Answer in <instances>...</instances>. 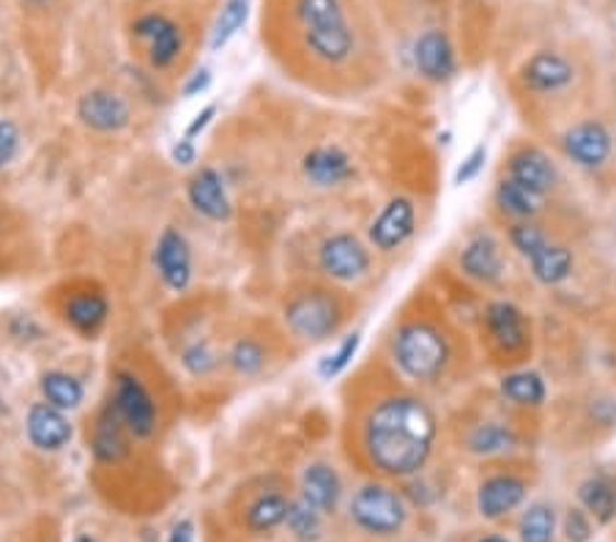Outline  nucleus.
Here are the masks:
<instances>
[{
  "label": "nucleus",
  "instance_id": "c85d7f7f",
  "mask_svg": "<svg viewBox=\"0 0 616 542\" xmlns=\"http://www.w3.org/2000/svg\"><path fill=\"white\" fill-rule=\"evenodd\" d=\"M288 509L291 502L283 493H261V496L247 507L245 523L247 529L256 531V534H266V531H274L277 526H283L285 520H288Z\"/></svg>",
  "mask_w": 616,
  "mask_h": 542
},
{
  "label": "nucleus",
  "instance_id": "2eb2a0df",
  "mask_svg": "<svg viewBox=\"0 0 616 542\" xmlns=\"http://www.w3.org/2000/svg\"><path fill=\"white\" fill-rule=\"evenodd\" d=\"M417 231V205L411 203L408 198H392L381 209V214L370 222V244L381 252H394L398 247H403L411 236Z\"/></svg>",
  "mask_w": 616,
  "mask_h": 542
},
{
  "label": "nucleus",
  "instance_id": "c9c22d12",
  "mask_svg": "<svg viewBox=\"0 0 616 542\" xmlns=\"http://www.w3.org/2000/svg\"><path fill=\"white\" fill-rule=\"evenodd\" d=\"M285 523H288V529L294 531L299 540H316V537L321 534V512L301 496L296 498V502H291L288 520H285Z\"/></svg>",
  "mask_w": 616,
  "mask_h": 542
},
{
  "label": "nucleus",
  "instance_id": "a18cd8bd",
  "mask_svg": "<svg viewBox=\"0 0 616 542\" xmlns=\"http://www.w3.org/2000/svg\"><path fill=\"white\" fill-rule=\"evenodd\" d=\"M167 542H194L192 520H178V523L173 526V531H170V537H167Z\"/></svg>",
  "mask_w": 616,
  "mask_h": 542
},
{
  "label": "nucleus",
  "instance_id": "f8f14e48",
  "mask_svg": "<svg viewBox=\"0 0 616 542\" xmlns=\"http://www.w3.org/2000/svg\"><path fill=\"white\" fill-rule=\"evenodd\" d=\"M88 449L105 466L121 463V460H127L129 449H132V433L127 431L121 414H118L110 400H105L102 409L94 414V420H91Z\"/></svg>",
  "mask_w": 616,
  "mask_h": 542
},
{
  "label": "nucleus",
  "instance_id": "a19ab883",
  "mask_svg": "<svg viewBox=\"0 0 616 542\" xmlns=\"http://www.w3.org/2000/svg\"><path fill=\"white\" fill-rule=\"evenodd\" d=\"M565 537L567 542H587L592 537V523H589L583 509H570L565 518Z\"/></svg>",
  "mask_w": 616,
  "mask_h": 542
},
{
  "label": "nucleus",
  "instance_id": "f704fd0d",
  "mask_svg": "<svg viewBox=\"0 0 616 542\" xmlns=\"http://www.w3.org/2000/svg\"><path fill=\"white\" fill-rule=\"evenodd\" d=\"M521 542H554L556 537V512L550 504L534 502L523 512L521 526H518Z\"/></svg>",
  "mask_w": 616,
  "mask_h": 542
},
{
  "label": "nucleus",
  "instance_id": "e433bc0d",
  "mask_svg": "<svg viewBox=\"0 0 616 542\" xmlns=\"http://www.w3.org/2000/svg\"><path fill=\"white\" fill-rule=\"evenodd\" d=\"M362 345V334L354 332L348 334V338H343V343L337 345V349L332 351V354L323 356L321 362H318V376L323 378V381H332V378H337L340 373L345 370V367L354 362L356 351H359Z\"/></svg>",
  "mask_w": 616,
  "mask_h": 542
},
{
  "label": "nucleus",
  "instance_id": "4c0bfd02",
  "mask_svg": "<svg viewBox=\"0 0 616 542\" xmlns=\"http://www.w3.org/2000/svg\"><path fill=\"white\" fill-rule=\"evenodd\" d=\"M510 241L523 258H532V255H537L548 244V236L537 225H532V222H518L510 231Z\"/></svg>",
  "mask_w": 616,
  "mask_h": 542
},
{
  "label": "nucleus",
  "instance_id": "dca6fc26",
  "mask_svg": "<svg viewBox=\"0 0 616 542\" xmlns=\"http://www.w3.org/2000/svg\"><path fill=\"white\" fill-rule=\"evenodd\" d=\"M414 67L428 83H447L458 72V52L450 36L441 28H430L414 42Z\"/></svg>",
  "mask_w": 616,
  "mask_h": 542
},
{
  "label": "nucleus",
  "instance_id": "4be33fe9",
  "mask_svg": "<svg viewBox=\"0 0 616 542\" xmlns=\"http://www.w3.org/2000/svg\"><path fill=\"white\" fill-rule=\"evenodd\" d=\"M272 362V345L263 334L245 332L236 334L225 349V367L236 378H258Z\"/></svg>",
  "mask_w": 616,
  "mask_h": 542
},
{
  "label": "nucleus",
  "instance_id": "9b49d317",
  "mask_svg": "<svg viewBox=\"0 0 616 542\" xmlns=\"http://www.w3.org/2000/svg\"><path fill=\"white\" fill-rule=\"evenodd\" d=\"M78 118L91 132L118 134L132 123V107L118 91L91 89L78 99Z\"/></svg>",
  "mask_w": 616,
  "mask_h": 542
},
{
  "label": "nucleus",
  "instance_id": "423d86ee",
  "mask_svg": "<svg viewBox=\"0 0 616 542\" xmlns=\"http://www.w3.org/2000/svg\"><path fill=\"white\" fill-rule=\"evenodd\" d=\"M348 512L351 520L372 537L398 534L408 520V507H405L403 496L394 487L381 485V482L362 485L351 498Z\"/></svg>",
  "mask_w": 616,
  "mask_h": 542
},
{
  "label": "nucleus",
  "instance_id": "473e14b6",
  "mask_svg": "<svg viewBox=\"0 0 616 542\" xmlns=\"http://www.w3.org/2000/svg\"><path fill=\"white\" fill-rule=\"evenodd\" d=\"M247 17H250V0H225L223 12H220L217 23H214L212 39H209L212 52H220L223 47H228V42L245 28Z\"/></svg>",
  "mask_w": 616,
  "mask_h": 542
},
{
  "label": "nucleus",
  "instance_id": "ea45409f",
  "mask_svg": "<svg viewBox=\"0 0 616 542\" xmlns=\"http://www.w3.org/2000/svg\"><path fill=\"white\" fill-rule=\"evenodd\" d=\"M485 160H488V149L485 145H477V149L472 151V154L463 160V165L455 170V184L458 187H463V184L474 181V178L479 176V173L485 170Z\"/></svg>",
  "mask_w": 616,
  "mask_h": 542
},
{
  "label": "nucleus",
  "instance_id": "79ce46f5",
  "mask_svg": "<svg viewBox=\"0 0 616 542\" xmlns=\"http://www.w3.org/2000/svg\"><path fill=\"white\" fill-rule=\"evenodd\" d=\"M170 162L176 167H194V162H198V145H194V140L181 134V138L170 145Z\"/></svg>",
  "mask_w": 616,
  "mask_h": 542
},
{
  "label": "nucleus",
  "instance_id": "412c9836",
  "mask_svg": "<svg viewBox=\"0 0 616 542\" xmlns=\"http://www.w3.org/2000/svg\"><path fill=\"white\" fill-rule=\"evenodd\" d=\"M526 498V482L516 474H494L479 485L477 509L483 518L499 520L518 509Z\"/></svg>",
  "mask_w": 616,
  "mask_h": 542
},
{
  "label": "nucleus",
  "instance_id": "f03ea898",
  "mask_svg": "<svg viewBox=\"0 0 616 542\" xmlns=\"http://www.w3.org/2000/svg\"><path fill=\"white\" fill-rule=\"evenodd\" d=\"M291 14L301 50L312 61L340 69L354 58L356 31L345 0H294Z\"/></svg>",
  "mask_w": 616,
  "mask_h": 542
},
{
  "label": "nucleus",
  "instance_id": "9d476101",
  "mask_svg": "<svg viewBox=\"0 0 616 542\" xmlns=\"http://www.w3.org/2000/svg\"><path fill=\"white\" fill-rule=\"evenodd\" d=\"M132 34L134 39H140L145 45V58H149L151 69H156V72L173 69L178 58H181V28L170 17H165V14L151 12L138 17L132 23Z\"/></svg>",
  "mask_w": 616,
  "mask_h": 542
},
{
  "label": "nucleus",
  "instance_id": "a211bd4d",
  "mask_svg": "<svg viewBox=\"0 0 616 542\" xmlns=\"http://www.w3.org/2000/svg\"><path fill=\"white\" fill-rule=\"evenodd\" d=\"M561 149L581 167H600L611 156L614 140L600 121H581L567 129L561 138Z\"/></svg>",
  "mask_w": 616,
  "mask_h": 542
},
{
  "label": "nucleus",
  "instance_id": "37998d69",
  "mask_svg": "<svg viewBox=\"0 0 616 542\" xmlns=\"http://www.w3.org/2000/svg\"><path fill=\"white\" fill-rule=\"evenodd\" d=\"M217 110H220L217 105H205L203 110L194 113V118H192V121L187 123V129H183V138L198 140L200 134L205 132V129L212 127V121H214V118H217Z\"/></svg>",
  "mask_w": 616,
  "mask_h": 542
},
{
  "label": "nucleus",
  "instance_id": "cd10ccee",
  "mask_svg": "<svg viewBox=\"0 0 616 542\" xmlns=\"http://www.w3.org/2000/svg\"><path fill=\"white\" fill-rule=\"evenodd\" d=\"M578 502L597 523H611L616 518V482L611 476H589L578 485Z\"/></svg>",
  "mask_w": 616,
  "mask_h": 542
},
{
  "label": "nucleus",
  "instance_id": "72a5a7b5",
  "mask_svg": "<svg viewBox=\"0 0 616 542\" xmlns=\"http://www.w3.org/2000/svg\"><path fill=\"white\" fill-rule=\"evenodd\" d=\"M466 447L474 455H499L516 447V436L501 422H483V425H477L469 433Z\"/></svg>",
  "mask_w": 616,
  "mask_h": 542
},
{
  "label": "nucleus",
  "instance_id": "f257e3e1",
  "mask_svg": "<svg viewBox=\"0 0 616 542\" xmlns=\"http://www.w3.org/2000/svg\"><path fill=\"white\" fill-rule=\"evenodd\" d=\"M356 436L370 469L405 480L419 474L434 455L439 420L419 394L389 389L359 411Z\"/></svg>",
  "mask_w": 616,
  "mask_h": 542
},
{
  "label": "nucleus",
  "instance_id": "c756f323",
  "mask_svg": "<svg viewBox=\"0 0 616 542\" xmlns=\"http://www.w3.org/2000/svg\"><path fill=\"white\" fill-rule=\"evenodd\" d=\"M529 263H532V271L534 278L540 280L543 285H559L565 283L567 278H570L572 271V252L567 247H561V244H545L543 249H540L537 255H532L529 258Z\"/></svg>",
  "mask_w": 616,
  "mask_h": 542
},
{
  "label": "nucleus",
  "instance_id": "0eeeda50",
  "mask_svg": "<svg viewBox=\"0 0 616 542\" xmlns=\"http://www.w3.org/2000/svg\"><path fill=\"white\" fill-rule=\"evenodd\" d=\"M110 299L99 285L78 283L61 296L58 302V316L61 321L72 329L74 334H80L83 340H96L110 323Z\"/></svg>",
  "mask_w": 616,
  "mask_h": 542
},
{
  "label": "nucleus",
  "instance_id": "4468645a",
  "mask_svg": "<svg viewBox=\"0 0 616 542\" xmlns=\"http://www.w3.org/2000/svg\"><path fill=\"white\" fill-rule=\"evenodd\" d=\"M25 436L39 452H61L74 438V425L67 411L39 400L25 414Z\"/></svg>",
  "mask_w": 616,
  "mask_h": 542
},
{
  "label": "nucleus",
  "instance_id": "f3484780",
  "mask_svg": "<svg viewBox=\"0 0 616 542\" xmlns=\"http://www.w3.org/2000/svg\"><path fill=\"white\" fill-rule=\"evenodd\" d=\"M301 173L312 187L334 189L348 184L356 167L348 151H343L340 145H316L301 156Z\"/></svg>",
  "mask_w": 616,
  "mask_h": 542
},
{
  "label": "nucleus",
  "instance_id": "aec40b11",
  "mask_svg": "<svg viewBox=\"0 0 616 542\" xmlns=\"http://www.w3.org/2000/svg\"><path fill=\"white\" fill-rule=\"evenodd\" d=\"M485 329L488 338L499 345L505 354H518L529 345L526 316L512 302H494L485 310Z\"/></svg>",
  "mask_w": 616,
  "mask_h": 542
},
{
  "label": "nucleus",
  "instance_id": "39448f33",
  "mask_svg": "<svg viewBox=\"0 0 616 542\" xmlns=\"http://www.w3.org/2000/svg\"><path fill=\"white\" fill-rule=\"evenodd\" d=\"M107 400L116 405L134 441H149V438L159 433L162 405L156 400L154 389L149 387V381L134 367H118L112 373L110 398Z\"/></svg>",
  "mask_w": 616,
  "mask_h": 542
},
{
  "label": "nucleus",
  "instance_id": "5701e85b",
  "mask_svg": "<svg viewBox=\"0 0 616 542\" xmlns=\"http://www.w3.org/2000/svg\"><path fill=\"white\" fill-rule=\"evenodd\" d=\"M461 269L466 278L477 280V283H499L501 274H505V255H501L499 241L488 233L474 236L461 252Z\"/></svg>",
  "mask_w": 616,
  "mask_h": 542
},
{
  "label": "nucleus",
  "instance_id": "49530a36",
  "mask_svg": "<svg viewBox=\"0 0 616 542\" xmlns=\"http://www.w3.org/2000/svg\"><path fill=\"white\" fill-rule=\"evenodd\" d=\"M477 542H510L507 537H499V534H488V537H483V540H477Z\"/></svg>",
  "mask_w": 616,
  "mask_h": 542
},
{
  "label": "nucleus",
  "instance_id": "2f4dec72",
  "mask_svg": "<svg viewBox=\"0 0 616 542\" xmlns=\"http://www.w3.org/2000/svg\"><path fill=\"white\" fill-rule=\"evenodd\" d=\"M501 394H505L510 403L516 405H532V409H537V405L545 403V381L537 376V373H510V376H505V381H501Z\"/></svg>",
  "mask_w": 616,
  "mask_h": 542
},
{
  "label": "nucleus",
  "instance_id": "393cba45",
  "mask_svg": "<svg viewBox=\"0 0 616 542\" xmlns=\"http://www.w3.org/2000/svg\"><path fill=\"white\" fill-rule=\"evenodd\" d=\"M507 165H510V178H516L523 187L534 189L537 195H545L554 189L556 167L550 165V160L540 149H532V145L518 149Z\"/></svg>",
  "mask_w": 616,
  "mask_h": 542
},
{
  "label": "nucleus",
  "instance_id": "6ab92c4d",
  "mask_svg": "<svg viewBox=\"0 0 616 542\" xmlns=\"http://www.w3.org/2000/svg\"><path fill=\"white\" fill-rule=\"evenodd\" d=\"M576 78V69L559 52H534L526 63L521 67V83L534 94H556V91L567 89Z\"/></svg>",
  "mask_w": 616,
  "mask_h": 542
},
{
  "label": "nucleus",
  "instance_id": "1a4fd4ad",
  "mask_svg": "<svg viewBox=\"0 0 616 542\" xmlns=\"http://www.w3.org/2000/svg\"><path fill=\"white\" fill-rule=\"evenodd\" d=\"M154 269L173 294H187L194 280L192 244L178 227L167 225L154 244Z\"/></svg>",
  "mask_w": 616,
  "mask_h": 542
},
{
  "label": "nucleus",
  "instance_id": "c03bdc74",
  "mask_svg": "<svg viewBox=\"0 0 616 542\" xmlns=\"http://www.w3.org/2000/svg\"><path fill=\"white\" fill-rule=\"evenodd\" d=\"M209 85H212V72H209V69H198V72L189 74V80L183 83V89H181L183 99H194V96L205 94Z\"/></svg>",
  "mask_w": 616,
  "mask_h": 542
},
{
  "label": "nucleus",
  "instance_id": "bb28decb",
  "mask_svg": "<svg viewBox=\"0 0 616 542\" xmlns=\"http://www.w3.org/2000/svg\"><path fill=\"white\" fill-rule=\"evenodd\" d=\"M39 392H42V400H47V403L56 405V409L67 411V414H72V411H78L80 405L85 403L83 381H80V378L69 370L42 373Z\"/></svg>",
  "mask_w": 616,
  "mask_h": 542
},
{
  "label": "nucleus",
  "instance_id": "a878e982",
  "mask_svg": "<svg viewBox=\"0 0 616 542\" xmlns=\"http://www.w3.org/2000/svg\"><path fill=\"white\" fill-rule=\"evenodd\" d=\"M178 362H181L187 376H192L194 381H205V378H212L214 373L225 365V351H220L212 338L200 334V338L187 340V343L181 345Z\"/></svg>",
  "mask_w": 616,
  "mask_h": 542
},
{
  "label": "nucleus",
  "instance_id": "7c9ffc66",
  "mask_svg": "<svg viewBox=\"0 0 616 542\" xmlns=\"http://www.w3.org/2000/svg\"><path fill=\"white\" fill-rule=\"evenodd\" d=\"M496 203L505 214L518 216V220H532L540 209H543V195H537L534 189L523 187L516 178H505L496 187Z\"/></svg>",
  "mask_w": 616,
  "mask_h": 542
},
{
  "label": "nucleus",
  "instance_id": "6e6552de",
  "mask_svg": "<svg viewBox=\"0 0 616 542\" xmlns=\"http://www.w3.org/2000/svg\"><path fill=\"white\" fill-rule=\"evenodd\" d=\"M370 249L354 233H332L318 247V269L332 283H356L370 274Z\"/></svg>",
  "mask_w": 616,
  "mask_h": 542
},
{
  "label": "nucleus",
  "instance_id": "09e8293b",
  "mask_svg": "<svg viewBox=\"0 0 616 542\" xmlns=\"http://www.w3.org/2000/svg\"><path fill=\"white\" fill-rule=\"evenodd\" d=\"M31 3H47V0H31Z\"/></svg>",
  "mask_w": 616,
  "mask_h": 542
},
{
  "label": "nucleus",
  "instance_id": "58836bf2",
  "mask_svg": "<svg viewBox=\"0 0 616 542\" xmlns=\"http://www.w3.org/2000/svg\"><path fill=\"white\" fill-rule=\"evenodd\" d=\"M20 151V129L17 123L0 118V170L17 156Z\"/></svg>",
  "mask_w": 616,
  "mask_h": 542
},
{
  "label": "nucleus",
  "instance_id": "7ed1b4c3",
  "mask_svg": "<svg viewBox=\"0 0 616 542\" xmlns=\"http://www.w3.org/2000/svg\"><path fill=\"white\" fill-rule=\"evenodd\" d=\"M283 327L296 343L318 345L323 340L334 338L348 321V305L340 296V291L329 285L305 283L285 296L283 307Z\"/></svg>",
  "mask_w": 616,
  "mask_h": 542
},
{
  "label": "nucleus",
  "instance_id": "ddd939ff",
  "mask_svg": "<svg viewBox=\"0 0 616 542\" xmlns=\"http://www.w3.org/2000/svg\"><path fill=\"white\" fill-rule=\"evenodd\" d=\"M187 200L209 222H228L234 216L228 184L217 167H198L187 181Z\"/></svg>",
  "mask_w": 616,
  "mask_h": 542
},
{
  "label": "nucleus",
  "instance_id": "b1692460",
  "mask_svg": "<svg viewBox=\"0 0 616 542\" xmlns=\"http://www.w3.org/2000/svg\"><path fill=\"white\" fill-rule=\"evenodd\" d=\"M340 496H343V482L329 463H310L301 471V498L321 515L334 512Z\"/></svg>",
  "mask_w": 616,
  "mask_h": 542
},
{
  "label": "nucleus",
  "instance_id": "de8ad7c7",
  "mask_svg": "<svg viewBox=\"0 0 616 542\" xmlns=\"http://www.w3.org/2000/svg\"><path fill=\"white\" fill-rule=\"evenodd\" d=\"M74 542H96V540H94V537H88V534H80Z\"/></svg>",
  "mask_w": 616,
  "mask_h": 542
},
{
  "label": "nucleus",
  "instance_id": "20e7f679",
  "mask_svg": "<svg viewBox=\"0 0 616 542\" xmlns=\"http://www.w3.org/2000/svg\"><path fill=\"white\" fill-rule=\"evenodd\" d=\"M389 354H392L400 376L414 384H423V387L441 381L452 362L447 334L425 318H408V321L400 323L392 334V343H389Z\"/></svg>",
  "mask_w": 616,
  "mask_h": 542
}]
</instances>
